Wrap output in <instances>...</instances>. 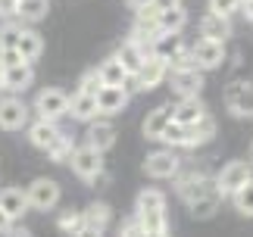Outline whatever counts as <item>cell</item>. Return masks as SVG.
<instances>
[{"instance_id": "6da1fadb", "label": "cell", "mask_w": 253, "mask_h": 237, "mask_svg": "<svg viewBox=\"0 0 253 237\" xmlns=\"http://www.w3.org/2000/svg\"><path fill=\"white\" fill-rule=\"evenodd\" d=\"M166 75H169V63H166V59L157 56V53H147L144 63H141V69L131 75L134 78L131 87H138V91H153L157 84L166 81Z\"/></svg>"}, {"instance_id": "7a4b0ae2", "label": "cell", "mask_w": 253, "mask_h": 237, "mask_svg": "<svg viewBox=\"0 0 253 237\" xmlns=\"http://www.w3.org/2000/svg\"><path fill=\"white\" fill-rule=\"evenodd\" d=\"M35 110H38V118H63L69 113V94L60 91V87H44L41 94L35 97Z\"/></svg>"}, {"instance_id": "3957f363", "label": "cell", "mask_w": 253, "mask_h": 237, "mask_svg": "<svg viewBox=\"0 0 253 237\" xmlns=\"http://www.w3.org/2000/svg\"><path fill=\"white\" fill-rule=\"evenodd\" d=\"M25 197H28V209H44L47 212L60 203V184H56L53 178H38L25 191Z\"/></svg>"}, {"instance_id": "277c9868", "label": "cell", "mask_w": 253, "mask_h": 237, "mask_svg": "<svg viewBox=\"0 0 253 237\" xmlns=\"http://www.w3.org/2000/svg\"><path fill=\"white\" fill-rule=\"evenodd\" d=\"M225 106L238 118H253V84L250 81H231L225 87Z\"/></svg>"}, {"instance_id": "5b68a950", "label": "cell", "mask_w": 253, "mask_h": 237, "mask_svg": "<svg viewBox=\"0 0 253 237\" xmlns=\"http://www.w3.org/2000/svg\"><path fill=\"white\" fill-rule=\"evenodd\" d=\"M250 175H253V165L244 162V159H235V162L222 165V172L216 175V187H219V194H222V197H225V194H235Z\"/></svg>"}, {"instance_id": "8992f818", "label": "cell", "mask_w": 253, "mask_h": 237, "mask_svg": "<svg viewBox=\"0 0 253 237\" xmlns=\"http://www.w3.org/2000/svg\"><path fill=\"white\" fill-rule=\"evenodd\" d=\"M100 150H94L91 144L87 147H79V150H72V156H69V162H72V172L82 178V181H91V178L103 169V159H100Z\"/></svg>"}, {"instance_id": "52a82bcc", "label": "cell", "mask_w": 253, "mask_h": 237, "mask_svg": "<svg viewBox=\"0 0 253 237\" xmlns=\"http://www.w3.org/2000/svg\"><path fill=\"white\" fill-rule=\"evenodd\" d=\"M178 169H181V159L175 156L172 147L169 150H157L144 159V172L150 178H172V175H178Z\"/></svg>"}, {"instance_id": "ba28073f", "label": "cell", "mask_w": 253, "mask_h": 237, "mask_svg": "<svg viewBox=\"0 0 253 237\" xmlns=\"http://www.w3.org/2000/svg\"><path fill=\"white\" fill-rule=\"evenodd\" d=\"M194 59H197V66L207 72V69H219L222 59H225V41H212V38H200L197 44L191 47Z\"/></svg>"}, {"instance_id": "9c48e42d", "label": "cell", "mask_w": 253, "mask_h": 237, "mask_svg": "<svg viewBox=\"0 0 253 237\" xmlns=\"http://www.w3.org/2000/svg\"><path fill=\"white\" fill-rule=\"evenodd\" d=\"M128 106V87L125 84H103L97 91V110L103 116H116Z\"/></svg>"}, {"instance_id": "30bf717a", "label": "cell", "mask_w": 253, "mask_h": 237, "mask_svg": "<svg viewBox=\"0 0 253 237\" xmlns=\"http://www.w3.org/2000/svg\"><path fill=\"white\" fill-rule=\"evenodd\" d=\"M28 122V106L19 100V97H6L0 100V128L3 131H19Z\"/></svg>"}, {"instance_id": "8fae6325", "label": "cell", "mask_w": 253, "mask_h": 237, "mask_svg": "<svg viewBox=\"0 0 253 237\" xmlns=\"http://www.w3.org/2000/svg\"><path fill=\"white\" fill-rule=\"evenodd\" d=\"M172 91L178 97H197L203 91V69H172Z\"/></svg>"}, {"instance_id": "7c38bea8", "label": "cell", "mask_w": 253, "mask_h": 237, "mask_svg": "<svg viewBox=\"0 0 253 237\" xmlns=\"http://www.w3.org/2000/svg\"><path fill=\"white\" fill-rule=\"evenodd\" d=\"M184 131H188L184 147H203V144H210L212 137H216V118L210 113H203L200 118H194L191 125H184Z\"/></svg>"}, {"instance_id": "4fadbf2b", "label": "cell", "mask_w": 253, "mask_h": 237, "mask_svg": "<svg viewBox=\"0 0 253 237\" xmlns=\"http://www.w3.org/2000/svg\"><path fill=\"white\" fill-rule=\"evenodd\" d=\"M72 118H79V122H94L97 116H100V110H97V97L94 94H84V91H75L69 97V113Z\"/></svg>"}, {"instance_id": "5bb4252c", "label": "cell", "mask_w": 253, "mask_h": 237, "mask_svg": "<svg viewBox=\"0 0 253 237\" xmlns=\"http://www.w3.org/2000/svg\"><path fill=\"white\" fill-rule=\"evenodd\" d=\"M35 81V72H32V63H16V66H6L3 69V91H25L28 84Z\"/></svg>"}, {"instance_id": "9a60e30c", "label": "cell", "mask_w": 253, "mask_h": 237, "mask_svg": "<svg viewBox=\"0 0 253 237\" xmlns=\"http://www.w3.org/2000/svg\"><path fill=\"white\" fill-rule=\"evenodd\" d=\"M63 131H60V125L53 122V118H38V122L28 128V141H32L38 150H47L56 137H60Z\"/></svg>"}, {"instance_id": "2e32d148", "label": "cell", "mask_w": 253, "mask_h": 237, "mask_svg": "<svg viewBox=\"0 0 253 237\" xmlns=\"http://www.w3.org/2000/svg\"><path fill=\"white\" fill-rule=\"evenodd\" d=\"M84 215V234H103L110 228V219H113V209L106 203H94L82 212Z\"/></svg>"}, {"instance_id": "e0dca14e", "label": "cell", "mask_w": 253, "mask_h": 237, "mask_svg": "<svg viewBox=\"0 0 253 237\" xmlns=\"http://www.w3.org/2000/svg\"><path fill=\"white\" fill-rule=\"evenodd\" d=\"M0 209H3L9 219H22V212H28V197L19 187H3L0 191Z\"/></svg>"}, {"instance_id": "ac0fdd59", "label": "cell", "mask_w": 253, "mask_h": 237, "mask_svg": "<svg viewBox=\"0 0 253 237\" xmlns=\"http://www.w3.org/2000/svg\"><path fill=\"white\" fill-rule=\"evenodd\" d=\"M216 187V181H210L207 175H200V172H194L188 178H181V184H178V197L184 203H191V200H197V197H203L207 191H212Z\"/></svg>"}, {"instance_id": "d6986e66", "label": "cell", "mask_w": 253, "mask_h": 237, "mask_svg": "<svg viewBox=\"0 0 253 237\" xmlns=\"http://www.w3.org/2000/svg\"><path fill=\"white\" fill-rule=\"evenodd\" d=\"M203 113H207V106H203L200 94L197 97H178V103L172 106V118L181 122V125H191L194 118H200Z\"/></svg>"}, {"instance_id": "ffe728a7", "label": "cell", "mask_w": 253, "mask_h": 237, "mask_svg": "<svg viewBox=\"0 0 253 237\" xmlns=\"http://www.w3.org/2000/svg\"><path fill=\"white\" fill-rule=\"evenodd\" d=\"M200 35L203 38H212V41H225V38L231 35V22L228 16H219V13H210L200 19Z\"/></svg>"}, {"instance_id": "44dd1931", "label": "cell", "mask_w": 253, "mask_h": 237, "mask_svg": "<svg viewBox=\"0 0 253 237\" xmlns=\"http://www.w3.org/2000/svg\"><path fill=\"white\" fill-rule=\"evenodd\" d=\"M169 118H172V106H157V110H150L147 118H144V137L147 141H160V134H163V128L169 125Z\"/></svg>"}, {"instance_id": "7402d4cb", "label": "cell", "mask_w": 253, "mask_h": 237, "mask_svg": "<svg viewBox=\"0 0 253 237\" xmlns=\"http://www.w3.org/2000/svg\"><path fill=\"white\" fill-rule=\"evenodd\" d=\"M16 50L22 53L25 63H35V59L44 53V41H41V35L32 32V28H22V35H19V41H16Z\"/></svg>"}, {"instance_id": "603a6c76", "label": "cell", "mask_w": 253, "mask_h": 237, "mask_svg": "<svg viewBox=\"0 0 253 237\" xmlns=\"http://www.w3.org/2000/svg\"><path fill=\"white\" fill-rule=\"evenodd\" d=\"M87 144H91L94 150L106 153V150L116 144V128H113L110 122H94L91 128H87Z\"/></svg>"}, {"instance_id": "cb8c5ba5", "label": "cell", "mask_w": 253, "mask_h": 237, "mask_svg": "<svg viewBox=\"0 0 253 237\" xmlns=\"http://www.w3.org/2000/svg\"><path fill=\"white\" fill-rule=\"evenodd\" d=\"M219 200H222L219 187H212V191H207L203 197H197V200H191V203H188V209H191V215H194V219H210V215L219 209Z\"/></svg>"}, {"instance_id": "d4e9b609", "label": "cell", "mask_w": 253, "mask_h": 237, "mask_svg": "<svg viewBox=\"0 0 253 237\" xmlns=\"http://www.w3.org/2000/svg\"><path fill=\"white\" fill-rule=\"evenodd\" d=\"M141 219V228L144 234H153V237H163L169 234V219H166V209H153V212H134Z\"/></svg>"}, {"instance_id": "484cf974", "label": "cell", "mask_w": 253, "mask_h": 237, "mask_svg": "<svg viewBox=\"0 0 253 237\" xmlns=\"http://www.w3.org/2000/svg\"><path fill=\"white\" fill-rule=\"evenodd\" d=\"M181 47H184V44H181V35H178V32H160L157 38H153V53L163 56L166 63L181 50Z\"/></svg>"}, {"instance_id": "4316f807", "label": "cell", "mask_w": 253, "mask_h": 237, "mask_svg": "<svg viewBox=\"0 0 253 237\" xmlns=\"http://www.w3.org/2000/svg\"><path fill=\"white\" fill-rule=\"evenodd\" d=\"M157 25H160V32H181L184 25H188V13L178 6H169V9H160L157 13Z\"/></svg>"}, {"instance_id": "83f0119b", "label": "cell", "mask_w": 253, "mask_h": 237, "mask_svg": "<svg viewBox=\"0 0 253 237\" xmlns=\"http://www.w3.org/2000/svg\"><path fill=\"white\" fill-rule=\"evenodd\" d=\"M144 56H147V53H144L141 47L131 41V38H128V41H125L122 47H119V53H116V59H119V63L125 66V72H128V75H134V72H138V69H141Z\"/></svg>"}, {"instance_id": "f1b7e54d", "label": "cell", "mask_w": 253, "mask_h": 237, "mask_svg": "<svg viewBox=\"0 0 253 237\" xmlns=\"http://www.w3.org/2000/svg\"><path fill=\"white\" fill-rule=\"evenodd\" d=\"M97 75H100L103 84H125V81H128V72H125V66L116 56L103 59V63L97 66Z\"/></svg>"}, {"instance_id": "f546056e", "label": "cell", "mask_w": 253, "mask_h": 237, "mask_svg": "<svg viewBox=\"0 0 253 237\" xmlns=\"http://www.w3.org/2000/svg\"><path fill=\"white\" fill-rule=\"evenodd\" d=\"M138 212H153V209H166V194L157 191V187H144L138 194V203H134Z\"/></svg>"}, {"instance_id": "4dcf8cb0", "label": "cell", "mask_w": 253, "mask_h": 237, "mask_svg": "<svg viewBox=\"0 0 253 237\" xmlns=\"http://www.w3.org/2000/svg\"><path fill=\"white\" fill-rule=\"evenodd\" d=\"M47 9H50L47 0H19L16 16H22L25 22H41V19L47 16Z\"/></svg>"}, {"instance_id": "1f68e13d", "label": "cell", "mask_w": 253, "mask_h": 237, "mask_svg": "<svg viewBox=\"0 0 253 237\" xmlns=\"http://www.w3.org/2000/svg\"><path fill=\"white\" fill-rule=\"evenodd\" d=\"M231 197H235V209H238L241 215H247V219H253V175H250Z\"/></svg>"}, {"instance_id": "d6a6232c", "label": "cell", "mask_w": 253, "mask_h": 237, "mask_svg": "<svg viewBox=\"0 0 253 237\" xmlns=\"http://www.w3.org/2000/svg\"><path fill=\"white\" fill-rule=\"evenodd\" d=\"M72 150H75V147H72V141H69V137H66V134H60V137H56V141L50 144V147H47V156H50V159L53 162H66V159H69V156H72Z\"/></svg>"}, {"instance_id": "836d02e7", "label": "cell", "mask_w": 253, "mask_h": 237, "mask_svg": "<svg viewBox=\"0 0 253 237\" xmlns=\"http://www.w3.org/2000/svg\"><path fill=\"white\" fill-rule=\"evenodd\" d=\"M63 234H84V215L82 212H63L60 219H56Z\"/></svg>"}, {"instance_id": "e575fe53", "label": "cell", "mask_w": 253, "mask_h": 237, "mask_svg": "<svg viewBox=\"0 0 253 237\" xmlns=\"http://www.w3.org/2000/svg\"><path fill=\"white\" fill-rule=\"evenodd\" d=\"M184 137H188V131H184L181 122H175V118H169V125L163 128L160 141H166L169 147H184Z\"/></svg>"}, {"instance_id": "d590c367", "label": "cell", "mask_w": 253, "mask_h": 237, "mask_svg": "<svg viewBox=\"0 0 253 237\" xmlns=\"http://www.w3.org/2000/svg\"><path fill=\"white\" fill-rule=\"evenodd\" d=\"M172 69H200V66H197V59H194V53L181 47V50L169 59V72H172Z\"/></svg>"}, {"instance_id": "8d00e7d4", "label": "cell", "mask_w": 253, "mask_h": 237, "mask_svg": "<svg viewBox=\"0 0 253 237\" xmlns=\"http://www.w3.org/2000/svg\"><path fill=\"white\" fill-rule=\"evenodd\" d=\"M100 87H103V81H100V75H97V69L84 72V75H82V81H79V91L94 94V97H97V91H100Z\"/></svg>"}, {"instance_id": "74e56055", "label": "cell", "mask_w": 253, "mask_h": 237, "mask_svg": "<svg viewBox=\"0 0 253 237\" xmlns=\"http://www.w3.org/2000/svg\"><path fill=\"white\" fill-rule=\"evenodd\" d=\"M210 9L212 13H219V16H235L238 9H241V0H210Z\"/></svg>"}, {"instance_id": "f35d334b", "label": "cell", "mask_w": 253, "mask_h": 237, "mask_svg": "<svg viewBox=\"0 0 253 237\" xmlns=\"http://www.w3.org/2000/svg\"><path fill=\"white\" fill-rule=\"evenodd\" d=\"M19 35H22V28L13 25V22H6L3 28H0V50H3V47H16Z\"/></svg>"}, {"instance_id": "ab89813d", "label": "cell", "mask_w": 253, "mask_h": 237, "mask_svg": "<svg viewBox=\"0 0 253 237\" xmlns=\"http://www.w3.org/2000/svg\"><path fill=\"white\" fill-rule=\"evenodd\" d=\"M16 63H25L22 53L16 50V47H3L0 50V69H6V66H16Z\"/></svg>"}, {"instance_id": "60d3db41", "label": "cell", "mask_w": 253, "mask_h": 237, "mask_svg": "<svg viewBox=\"0 0 253 237\" xmlns=\"http://www.w3.org/2000/svg\"><path fill=\"white\" fill-rule=\"evenodd\" d=\"M119 234H144V228H141V219L134 215V219L122 222V225H119Z\"/></svg>"}, {"instance_id": "b9f144b4", "label": "cell", "mask_w": 253, "mask_h": 237, "mask_svg": "<svg viewBox=\"0 0 253 237\" xmlns=\"http://www.w3.org/2000/svg\"><path fill=\"white\" fill-rule=\"evenodd\" d=\"M16 6H19V0H0V16L3 19L16 16Z\"/></svg>"}, {"instance_id": "7bdbcfd3", "label": "cell", "mask_w": 253, "mask_h": 237, "mask_svg": "<svg viewBox=\"0 0 253 237\" xmlns=\"http://www.w3.org/2000/svg\"><path fill=\"white\" fill-rule=\"evenodd\" d=\"M178 3H181V0H150V6L157 9V13H160V9H169V6H178Z\"/></svg>"}, {"instance_id": "ee69618b", "label": "cell", "mask_w": 253, "mask_h": 237, "mask_svg": "<svg viewBox=\"0 0 253 237\" xmlns=\"http://www.w3.org/2000/svg\"><path fill=\"white\" fill-rule=\"evenodd\" d=\"M9 225H13V219H9L3 209H0V234H9Z\"/></svg>"}, {"instance_id": "f6af8a7d", "label": "cell", "mask_w": 253, "mask_h": 237, "mask_svg": "<svg viewBox=\"0 0 253 237\" xmlns=\"http://www.w3.org/2000/svg\"><path fill=\"white\" fill-rule=\"evenodd\" d=\"M241 13H244L250 22H253V0H241Z\"/></svg>"}, {"instance_id": "bcb514c9", "label": "cell", "mask_w": 253, "mask_h": 237, "mask_svg": "<svg viewBox=\"0 0 253 237\" xmlns=\"http://www.w3.org/2000/svg\"><path fill=\"white\" fill-rule=\"evenodd\" d=\"M128 6H134V9H144V6H150V0H128Z\"/></svg>"}, {"instance_id": "7dc6e473", "label": "cell", "mask_w": 253, "mask_h": 237, "mask_svg": "<svg viewBox=\"0 0 253 237\" xmlns=\"http://www.w3.org/2000/svg\"><path fill=\"white\" fill-rule=\"evenodd\" d=\"M0 91H3V69H0Z\"/></svg>"}, {"instance_id": "c3c4849f", "label": "cell", "mask_w": 253, "mask_h": 237, "mask_svg": "<svg viewBox=\"0 0 253 237\" xmlns=\"http://www.w3.org/2000/svg\"><path fill=\"white\" fill-rule=\"evenodd\" d=\"M250 156H253V144H250Z\"/></svg>"}]
</instances>
